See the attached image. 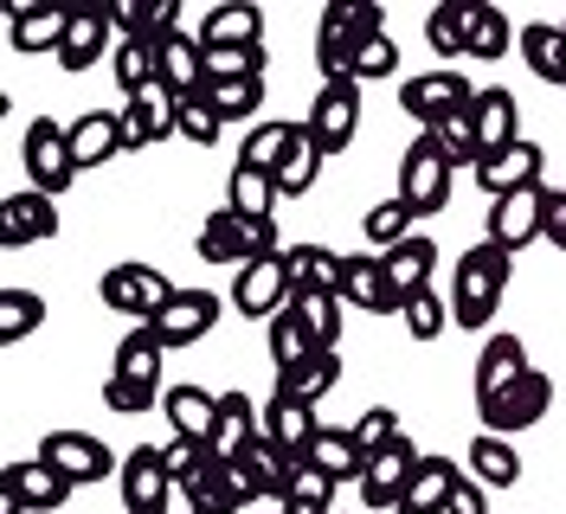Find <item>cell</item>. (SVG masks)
Returning a JSON list of instances; mask_svg holds the SVG:
<instances>
[{
	"mask_svg": "<svg viewBox=\"0 0 566 514\" xmlns=\"http://www.w3.org/2000/svg\"><path fill=\"white\" fill-rule=\"evenodd\" d=\"M387 33V7L380 0H328L316 27V65L322 84H348L354 65H360V45Z\"/></svg>",
	"mask_w": 566,
	"mask_h": 514,
	"instance_id": "1",
	"label": "cell"
},
{
	"mask_svg": "<svg viewBox=\"0 0 566 514\" xmlns=\"http://www.w3.org/2000/svg\"><path fill=\"white\" fill-rule=\"evenodd\" d=\"M161 354H168V347L155 342V328H129L123 347H116V360H109V374H104V406L123 411V418L161 406V399H168V386H161Z\"/></svg>",
	"mask_w": 566,
	"mask_h": 514,
	"instance_id": "2",
	"label": "cell"
},
{
	"mask_svg": "<svg viewBox=\"0 0 566 514\" xmlns=\"http://www.w3.org/2000/svg\"><path fill=\"white\" fill-rule=\"evenodd\" d=\"M509 271H515V258L502 244H470L458 258V276H451V328H490L502 290H509Z\"/></svg>",
	"mask_w": 566,
	"mask_h": 514,
	"instance_id": "3",
	"label": "cell"
},
{
	"mask_svg": "<svg viewBox=\"0 0 566 514\" xmlns=\"http://www.w3.org/2000/svg\"><path fill=\"white\" fill-rule=\"evenodd\" d=\"M277 219H251L232 206H212V219L200 225V258L207 264H258V258H277Z\"/></svg>",
	"mask_w": 566,
	"mask_h": 514,
	"instance_id": "4",
	"label": "cell"
},
{
	"mask_svg": "<svg viewBox=\"0 0 566 514\" xmlns=\"http://www.w3.org/2000/svg\"><path fill=\"white\" fill-rule=\"evenodd\" d=\"M20 161H27V187L65 200L71 180H77V161H71V123L59 116H33L27 136H20Z\"/></svg>",
	"mask_w": 566,
	"mask_h": 514,
	"instance_id": "5",
	"label": "cell"
},
{
	"mask_svg": "<svg viewBox=\"0 0 566 514\" xmlns=\"http://www.w3.org/2000/svg\"><path fill=\"white\" fill-rule=\"evenodd\" d=\"M33 457H45V463H52V470H59V476H65L71 489H91V482L123 476V457H109L104 438H91V431H71V424L45 431Z\"/></svg>",
	"mask_w": 566,
	"mask_h": 514,
	"instance_id": "6",
	"label": "cell"
},
{
	"mask_svg": "<svg viewBox=\"0 0 566 514\" xmlns=\"http://www.w3.org/2000/svg\"><path fill=\"white\" fill-rule=\"evenodd\" d=\"M180 283H168V276L155 271V264H109L104 283H97V296H104V308H116V315H129L136 328H148L161 308L175 303Z\"/></svg>",
	"mask_w": 566,
	"mask_h": 514,
	"instance_id": "7",
	"label": "cell"
},
{
	"mask_svg": "<svg viewBox=\"0 0 566 514\" xmlns=\"http://www.w3.org/2000/svg\"><path fill=\"white\" fill-rule=\"evenodd\" d=\"M547 200H554L547 180H534V187H522V193L490 200V244H502L509 258H522L528 244H541L547 239Z\"/></svg>",
	"mask_w": 566,
	"mask_h": 514,
	"instance_id": "8",
	"label": "cell"
},
{
	"mask_svg": "<svg viewBox=\"0 0 566 514\" xmlns=\"http://www.w3.org/2000/svg\"><path fill=\"white\" fill-rule=\"evenodd\" d=\"M360 103H367V84H316V103H310V116H303V129H310V141L322 148V161L328 155H342L354 141V129H360Z\"/></svg>",
	"mask_w": 566,
	"mask_h": 514,
	"instance_id": "9",
	"label": "cell"
},
{
	"mask_svg": "<svg viewBox=\"0 0 566 514\" xmlns=\"http://www.w3.org/2000/svg\"><path fill=\"white\" fill-rule=\"evenodd\" d=\"M470 103H476V91H470V77L451 71V65H444V71H419V77H406V84H399V109L419 123V136H424V129H438L444 116L470 109Z\"/></svg>",
	"mask_w": 566,
	"mask_h": 514,
	"instance_id": "10",
	"label": "cell"
},
{
	"mask_svg": "<svg viewBox=\"0 0 566 514\" xmlns=\"http://www.w3.org/2000/svg\"><path fill=\"white\" fill-rule=\"evenodd\" d=\"M451 180H458V168L431 148V136H419L406 155H399V200L412 206L419 219H431V212L451 206Z\"/></svg>",
	"mask_w": 566,
	"mask_h": 514,
	"instance_id": "11",
	"label": "cell"
},
{
	"mask_svg": "<svg viewBox=\"0 0 566 514\" xmlns=\"http://www.w3.org/2000/svg\"><path fill=\"white\" fill-rule=\"evenodd\" d=\"M547 411H554V379L541 374V367H528V374L515 379L495 406L476 411V418H483V431H495V438H522V431H534Z\"/></svg>",
	"mask_w": 566,
	"mask_h": 514,
	"instance_id": "12",
	"label": "cell"
},
{
	"mask_svg": "<svg viewBox=\"0 0 566 514\" xmlns=\"http://www.w3.org/2000/svg\"><path fill=\"white\" fill-rule=\"evenodd\" d=\"M290 303H296V283H290L283 251H277V258H258V264H245V271H239V283H232V308H239L245 322H264V328H271Z\"/></svg>",
	"mask_w": 566,
	"mask_h": 514,
	"instance_id": "13",
	"label": "cell"
},
{
	"mask_svg": "<svg viewBox=\"0 0 566 514\" xmlns=\"http://www.w3.org/2000/svg\"><path fill=\"white\" fill-rule=\"evenodd\" d=\"M71 502V482L45 463V457H27V463H7V482H0V514H59Z\"/></svg>",
	"mask_w": 566,
	"mask_h": 514,
	"instance_id": "14",
	"label": "cell"
},
{
	"mask_svg": "<svg viewBox=\"0 0 566 514\" xmlns=\"http://www.w3.org/2000/svg\"><path fill=\"white\" fill-rule=\"evenodd\" d=\"M116 495L129 514H161L168 495H175V476H168V457L161 444H136L123 450V476H116Z\"/></svg>",
	"mask_w": 566,
	"mask_h": 514,
	"instance_id": "15",
	"label": "cell"
},
{
	"mask_svg": "<svg viewBox=\"0 0 566 514\" xmlns=\"http://www.w3.org/2000/svg\"><path fill=\"white\" fill-rule=\"evenodd\" d=\"M419 463H424V457H419V444H412V438H392L380 457H367L360 502H367L374 514H392V508H399V495H406V489H412V476H419Z\"/></svg>",
	"mask_w": 566,
	"mask_h": 514,
	"instance_id": "16",
	"label": "cell"
},
{
	"mask_svg": "<svg viewBox=\"0 0 566 514\" xmlns=\"http://www.w3.org/2000/svg\"><path fill=\"white\" fill-rule=\"evenodd\" d=\"M123 148H155V141L180 136V97L168 84H148L142 97H123Z\"/></svg>",
	"mask_w": 566,
	"mask_h": 514,
	"instance_id": "17",
	"label": "cell"
},
{
	"mask_svg": "<svg viewBox=\"0 0 566 514\" xmlns=\"http://www.w3.org/2000/svg\"><path fill=\"white\" fill-rule=\"evenodd\" d=\"M541 174H547V148L522 136V141H509V148H495V155H483L470 180H476L490 200H502V193H522V187H534Z\"/></svg>",
	"mask_w": 566,
	"mask_h": 514,
	"instance_id": "18",
	"label": "cell"
},
{
	"mask_svg": "<svg viewBox=\"0 0 566 514\" xmlns=\"http://www.w3.org/2000/svg\"><path fill=\"white\" fill-rule=\"evenodd\" d=\"M219 296H212V290H175V303L161 308V315H155V322H148V328H155V342L168 347V354H175V347H193V342H207L212 335V322H219Z\"/></svg>",
	"mask_w": 566,
	"mask_h": 514,
	"instance_id": "19",
	"label": "cell"
},
{
	"mask_svg": "<svg viewBox=\"0 0 566 514\" xmlns=\"http://www.w3.org/2000/svg\"><path fill=\"white\" fill-rule=\"evenodd\" d=\"M45 239H59V200L39 193V187L7 193V206H0V244L27 251V244H45Z\"/></svg>",
	"mask_w": 566,
	"mask_h": 514,
	"instance_id": "20",
	"label": "cell"
},
{
	"mask_svg": "<svg viewBox=\"0 0 566 514\" xmlns=\"http://www.w3.org/2000/svg\"><path fill=\"white\" fill-rule=\"evenodd\" d=\"M116 20H109V7H97V0H77L71 7V27H65V45H59V65L65 71H91L104 65L109 52H116Z\"/></svg>",
	"mask_w": 566,
	"mask_h": 514,
	"instance_id": "21",
	"label": "cell"
},
{
	"mask_svg": "<svg viewBox=\"0 0 566 514\" xmlns=\"http://www.w3.org/2000/svg\"><path fill=\"white\" fill-rule=\"evenodd\" d=\"M534 360H528V347H522V335H490L483 342V354H476V374H470V392H476V411L495 406L515 379L528 374Z\"/></svg>",
	"mask_w": 566,
	"mask_h": 514,
	"instance_id": "22",
	"label": "cell"
},
{
	"mask_svg": "<svg viewBox=\"0 0 566 514\" xmlns=\"http://www.w3.org/2000/svg\"><path fill=\"white\" fill-rule=\"evenodd\" d=\"M258 438H264V406H258L251 392H239V386H232V392H219V424H212V444H207L212 457L239 463Z\"/></svg>",
	"mask_w": 566,
	"mask_h": 514,
	"instance_id": "23",
	"label": "cell"
},
{
	"mask_svg": "<svg viewBox=\"0 0 566 514\" xmlns=\"http://www.w3.org/2000/svg\"><path fill=\"white\" fill-rule=\"evenodd\" d=\"M116 155H129L123 148V109H84L71 123V161H77V174L109 168Z\"/></svg>",
	"mask_w": 566,
	"mask_h": 514,
	"instance_id": "24",
	"label": "cell"
},
{
	"mask_svg": "<svg viewBox=\"0 0 566 514\" xmlns=\"http://www.w3.org/2000/svg\"><path fill=\"white\" fill-rule=\"evenodd\" d=\"M65 27H71V7H59V0H20L7 13L13 52H59L65 45Z\"/></svg>",
	"mask_w": 566,
	"mask_h": 514,
	"instance_id": "25",
	"label": "cell"
},
{
	"mask_svg": "<svg viewBox=\"0 0 566 514\" xmlns=\"http://www.w3.org/2000/svg\"><path fill=\"white\" fill-rule=\"evenodd\" d=\"M290 476H296V457H290L283 444H271V438H258V444L239 457V482H245L251 502H277V508H283Z\"/></svg>",
	"mask_w": 566,
	"mask_h": 514,
	"instance_id": "26",
	"label": "cell"
},
{
	"mask_svg": "<svg viewBox=\"0 0 566 514\" xmlns=\"http://www.w3.org/2000/svg\"><path fill=\"white\" fill-rule=\"evenodd\" d=\"M342 303L367 308V315H399V308H406V303H399V290H392L387 264H380V258H367V251L342 264Z\"/></svg>",
	"mask_w": 566,
	"mask_h": 514,
	"instance_id": "27",
	"label": "cell"
},
{
	"mask_svg": "<svg viewBox=\"0 0 566 514\" xmlns=\"http://www.w3.org/2000/svg\"><path fill=\"white\" fill-rule=\"evenodd\" d=\"M187 495V514H239L251 502L245 482H239V463H226V457H207V470L180 489Z\"/></svg>",
	"mask_w": 566,
	"mask_h": 514,
	"instance_id": "28",
	"label": "cell"
},
{
	"mask_svg": "<svg viewBox=\"0 0 566 514\" xmlns=\"http://www.w3.org/2000/svg\"><path fill=\"white\" fill-rule=\"evenodd\" d=\"M458 482H463V463H458V457H424L419 476H412V489L399 495V508H392V514H451Z\"/></svg>",
	"mask_w": 566,
	"mask_h": 514,
	"instance_id": "29",
	"label": "cell"
},
{
	"mask_svg": "<svg viewBox=\"0 0 566 514\" xmlns=\"http://www.w3.org/2000/svg\"><path fill=\"white\" fill-rule=\"evenodd\" d=\"M283 264H290V283H296V296H342V251H328V244H283Z\"/></svg>",
	"mask_w": 566,
	"mask_h": 514,
	"instance_id": "30",
	"label": "cell"
},
{
	"mask_svg": "<svg viewBox=\"0 0 566 514\" xmlns=\"http://www.w3.org/2000/svg\"><path fill=\"white\" fill-rule=\"evenodd\" d=\"M316 431H322L316 406H303V399H290V392H271V399H264V438H271V444H283L296 463L310 457Z\"/></svg>",
	"mask_w": 566,
	"mask_h": 514,
	"instance_id": "31",
	"label": "cell"
},
{
	"mask_svg": "<svg viewBox=\"0 0 566 514\" xmlns=\"http://www.w3.org/2000/svg\"><path fill=\"white\" fill-rule=\"evenodd\" d=\"M470 123H476V141H483V155H495V148L522 141V103H515V91L490 84V91H476V103H470Z\"/></svg>",
	"mask_w": 566,
	"mask_h": 514,
	"instance_id": "32",
	"label": "cell"
},
{
	"mask_svg": "<svg viewBox=\"0 0 566 514\" xmlns=\"http://www.w3.org/2000/svg\"><path fill=\"white\" fill-rule=\"evenodd\" d=\"M109 20H116V39H161L180 33V0H109Z\"/></svg>",
	"mask_w": 566,
	"mask_h": 514,
	"instance_id": "33",
	"label": "cell"
},
{
	"mask_svg": "<svg viewBox=\"0 0 566 514\" xmlns=\"http://www.w3.org/2000/svg\"><path fill=\"white\" fill-rule=\"evenodd\" d=\"M200 45L207 52H232V45H264V13L251 0H219L200 27Z\"/></svg>",
	"mask_w": 566,
	"mask_h": 514,
	"instance_id": "34",
	"label": "cell"
},
{
	"mask_svg": "<svg viewBox=\"0 0 566 514\" xmlns=\"http://www.w3.org/2000/svg\"><path fill=\"white\" fill-rule=\"evenodd\" d=\"M161 84L175 97H200L207 91V45H200V33L161 39Z\"/></svg>",
	"mask_w": 566,
	"mask_h": 514,
	"instance_id": "35",
	"label": "cell"
},
{
	"mask_svg": "<svg viewBox=\"0 0 566 514\" xmlns=\"http://www.w3.org/2000/svg\"><path fill=\"white\" fill-rule=\"evenodd\" d=\"M522 65L541 77V84H554V91H566V33L554 27V20H528L522 27Z\"/></svg>",
	"mask_w": 566,
	"mask_h": 514,
	"instance_id": "36",
	"label": "cell"
},
{
	"mask_svg": "<svg viewBox=\"0 0 566 514\" xmlns=\"http://www.w3.org/2000/svg\"><path fill=\"white\" fill-rule=\"evenodd\" d=\"M168 424H175V438H193V444H212V424H219V399H212L207 386H168Z\"/></svg>",
	"mask_w": 566,
	"mask_h": 514,
	"instance_id": "37",
	"label": "cell"
},
{
	"mask_svg": "<svg viewBox=\"0 0 566 514\" xmlns=\"http://www.w3.org/2000/svg\"><path fill=\"white\" fill-rule=\"evenodd\" d=\"M387 276H392V290H399V303L406 296H419V290H431V271H438V244L424 239V232H412L406 244H392L387 258Z\"/></svg>",
	"mask_w": 566,
	"mask_h": 514,
	"instance_id": "38",
	"label": "cell"
},
{
	"mask_svg": "<svg viewBox=\"0 0 566 514\" xmlns=\"http://www.w3.org/2000/svg\"><path fill=\"white\" fill-rule=\"evenodd\" d=\"M342 386V354L335 347H316L303 367H290V374H277V392H290V399H303V406H322L328 392Z\"/></svg>",
	"mask_w": 566,
	"mask_h": 514,
	"instance_id": "39",
	"label": "cell"
},
{
	"mask_svg": "<svg viewBox=\"0 0 566 514\" xmlns=\"http://www.w3.org/2000/svg\"><path fill=\"white\" fill-rule=\"evenodd\" d=\"M277 174L251 168V161H232V180H226V206L232 212H251V219H277Z\"/></svg>",
	"mask_w": 566,
	"mask_h": 514,
	"instance_id": "40",
	"label": "cell"
},
{
	"mask_svg": "<svg viewBox=\"0 0 566 514\" xmlns=\"http://www.w3.org/2000/svg\"><path fill=\"white\" fill-rule=\"evenodd\" d=\"M470 476L483 482V489H515V482H522V450H515V438L483 431V438L470 444Z\"/></svg>",
	"mask_w": 566,
	"mask_h": 514,
	"instance_id": "41",
	"label": "cell"
},
{
	"mask_svg": "<svg viewBox=\"0 0 566 514\" xmlns=\"http://www.w3.org/2000/svg\"><path fill=\"white\" fill-rule=\"evenodd\" d=\"M470 13H476V0H438L424 13V45L444 59H463L470 52Z\"/></svg>",
	"mask_w": 566,
	"mask_h": 514,
	"instance_id": "42",
	"label": "cell"
},
{
	"mask_svg": "<svg viewBox=\"0 0 566 514\" xmlns=\"http://www.w3.org/2000/svg\"><path fill=\"white\" fill-rule=\"evenodd\" d=\"M109 71H116L123 97H142L148 84H161V45H148V39H116Z\"/></svg>",
	"mask_w": 566,
	"mask_h": 514,
	"instance_id": "43",
	"label": "cell"
},
{
	"mask_svg": "<svg viewBox=\"0 0 566 514\" xmlns=\"http://www.w3.org/2000/svg\"><path fill=\"white\" fill-rule=\"evenodd\" d=\"M515 39H522L515 20H509L495 0H476V13H470V59H483V65H490V59H509Z\"/></svg>",
	"mask_w": 566,
	"mask_h": 514,
	"instance_id": "44",
	"label": "cell"
},
{
	"mask_svg": "<svg viewBox=\"0 0 566 514\" xmlns=\"http://www.w3.org/2000/svg\"><path fill=\"white\" fill-rule=\"evenodd\" d=\"M303 463L328 470L335 482H360V476H367V457H360V444H354V431H328V424L316 431V444H310Z\"/></svg>",
	"mask_w": 566,
	"mask_h": 514,
	"instance_id": "45",
	"label": "cell"
},
{
	"mask_svg": "<svg viewBox=\"0 0 566 514\" xmlns=\"http://www.w3.org/2000/svg\"><path fill=\"white\" fill-rule=\"evenodd\" d=\"M412 225H419V212H412V206L399 200V193H392V200H374L367 212H360V239H367V244H380V251L406 244V239H412Z\"/></svg>",
	"mask_w": 566,
	"mask_h": 514,
	"instance_id": "46",
	"label": "cell"
},
{
	"mask_svg": "<svg viewBox=\"0 0 566 514\" xmlns=\"http://www.w3.org/2000/svg\"><path fill=\"white\" fill-rule=\"evenodd\" d=\"M264 342H271V367H277V374H290V367H303V360L316 354V335L303 328V315H296V308H283L277 322L264 328Z\"/></svg>",
	"mask_w": 566,
	"mask_h": 514,
	"instance_id": "47",
	"label": "cell"
},
{
	"mask_svg": "<svg viewBox=\"0 0 566 514\" xmlns=\"http://www.w3.org/2000/svg\"><path fill=\"white\" fill-rule=\"evenodd\" d=\"M431 136V148L451 161V168H470L476 174V161H483V141H476V123H470V109H458V116H444L438 129H424Z\"/></svg>",
	"mask_w": 566,
	"mask_h": 514,
	"instance_id": "48",
	"label": "cell"
},
{
	"mask_svg": "<svg viewBox=\"0 0 566 514\" xmlns=\"http://www.w3.org/2000/svg\"><path fill=\"white\" fill-rule=\"evenodd\" d=\"M45 328V296L39 290H7L0 296V342L20 347L27 335H39Z\"/></svg>",
	"mask_w": 566,
	"mask_h": 514,
	"instance_id": "49",
	"label": "cell"
},
{
	"mask_svg": "<svg viewBox=\"0 0 566 514\" xmlns=\"http://www.w3.org/2000/svg\"><path fill=\"white\" fill-rule=\"evenodd\" d=\"M322 174V148L310 141V129H296V141H290V155L277 161V193L283 200H296V193H310Z\"/></svg>",
	"mask_w": 566,
	"mask_h": 514,
	"instance_id": "50",
	"label": "cell"
},
{
	"mask_svg": "<svg viewBox=\"0 0 566 514\" xmlns=\"http://www.w3.org/2000/svg\"><path fill=\"white\" fill-rule=\"evenodd\" d=\"M335 489H342V482L328 476V470H316V463H296L283 508H296V514H335Z\"/></svg>",
	"mask_w": 566,
	"mask_h": 514,
	"instance_id": "51",
	"label": "cell"
},
{
	"mask_svg": "<svg viewBox=\"0 0 566 514\" xmlns=\"http://www.w3.org/2000/svg\"><path fill=\"white\" fill-rule=\"evenodd\" d=\"M296 129H303V123H277V116H271V123H258V129L245 136V155H239V161H251V168H264V174H277V161L290 155Z\"/></svg>",
	"mask_w": 566,
	"mask_h": 514,
	"instance_id": "52",
	"label": "cell"
},
{
	"mask_svg": "<svg viewBox=\"0 0 566 514\" xmlns=\"http://www.w3.org/2000/svg\"><path fill=\"white\" fill-rule=\"evenodd\" d=\"M399 322H406V335L424 347V342H438V335L451 328V303H444V296H431V290H419V296H406Z\"/></svg>",
	"mask_w": 566,
	"mask_h": 514,
	"instance_id": "53",
	"label": "cell"
},
{
	"mask_svg": "<svg viewBox=\"0 0 566 514\" xmlns=\"http://www.w3.org/2000/svg\"><path fill=\"white\" fill-rule=\"evenodd\" d=\"M219 123H251L258 103H264V77H232V84H207Z\"/></svg>",
	"mask_w": 566,
	"mask_h": 514,
	"instance_id": "54",
	"label": "cell"
},
{
	"mask_svg": "<svg viewBox=\"0 0 566 514\" xmlns=\"http://www.w3.org/2000/svg\"><path fill=\"white\" fill-rule=\"evenodd\" d=\"M296 315H303V328L316 335V347H335L342 342V322H348V303L342 296H296Z\"/></svg>",
	"mask_w": 566,
	"mask_h": 514,
	"instance_id": "55",
	"label": "cell"
},
{
	"mask_svg": "<svg viewBox=\"0 0 566 514\" xmlns=\"http://www.w3.org/2000/svg\"><path fill=\"white\" fill-rule=\"evenodd\" d=\"M348 431H354V444H360V457H380L392 438H406V431H399V411H392V406H367Z\"/></svg>",
	"mask_w": 566,
	"mask_h": 514,
	"instance_id": "56",
	"label": "cell"
},
{
	"mask_svg": "<svg viewBox=\"0 0 566 514\" xmlns=\"http://www.w3.org/2000/svg\"><path fill=\"white\" fill-rule=\"evenodd\" d=\"M219 129H226V123H219V109H212L207 91H200V97H180V136L193 141V148H212Z\"/></svg>",
	"mask_w": 566,
	"mask_h": 514,
	"instance_id": "57",
	"label": "cell"
},
{
	"mask_svg": "<svg viewBox=\"0 0 566 514\" xmlns=\"http://www.w3.org/2000/svg\"><path fill=\"white\" fill-rule=\"evenodd\" d=\"M161 457H168V476H175V489H187V482L207 470L212 450H207V444H193V438H168V444H161Z\"/></svg>",
	"mask_w": 566,
	"mask_h": 514,
	"instance_id": "58",
	"label": "cell"
},
{
	"mask_svg": "<svg viewBox=\"0 0 566 514\" xmlns=\"http://www.w3.org/2000/svg\"><path fill=\"white\" fill-rule=\"evenodd\" d=\"M392 71H399V45H392L387 33L367 39V45H360V65H354V84H374V77H392Z\"/></svg>",
	"mask_w": 566,
	"mask_h": 514,
	"instance_id": "59",
	"label": "cell"
},
{
	"mask_svg": "<svg viewBox=\"0 0 566 514\" xmlns=\"http://www.w3.org/2000/svg\"><path fill=\"white\" fill-rule=\"evenodd\" d=\"M451 514H490V489H483L476 476H463L458 495H451Z\"/></svg>",
	"mask_w": 566,
	"mask_h": 514,
	"instance_id": "60",
	"label": "cell"
},
{
	"mask_svg": "<svg viewBox=\"0 0 566 514\" xmlns=\"http://www.w3.org/2000/svg\"><path fill=\"white\" fill-rule=\"evenodd\" d=\"M547 244L566 258V187H554V200H547Z\"/></svg>",
	"mask_w": 566,
	"mask_h": 514,
	"instance_id": "61",
	"label": "cell"
},
{
	"mask_svg": "<svg viewBox=\"0 0 566 514\" xmlns=\"http://www.w3.org/2000/svg\"><path fill=\"white\" fill-rule=\"evenodd\" d=\"M277 514H296V508H277Z\"/></svg>",
	"mask_w": 566,
	"mask_h": 514,
	"instance_id": "62",
	"label": "cell"
},
{
	"mask_svg": "<svg viewBox=\"0 0 566 514\" xmlns=\"http://www.w3.org/2000/svg\"><path fill=\"white\" fill-rule=\"evenodd\" d=\"M560 33H566V20H560Z\"/></svg>",
	"mask_w": 566,
	"mask_h": 514,
	"instance_id": "63",
	"label": "cell"
},
{
	"mask_svg": "<svg viewBox=\"0 0 566 514\" xmlns=\"http://www.w3.org/2000/svg\"><path fill=\"white\" fill-rule=\"evenodd\" d=\"M161 514H168V508H161Z\"/></svg>",
	"mask_w": 566,
	"mask_h": 514,
	"instance_id": "64",
	"label": "cell"
}]
</instances>
